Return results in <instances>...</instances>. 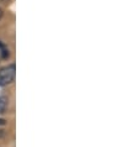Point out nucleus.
Returning a JSON list of instances; mask_svg holds the SVG:
<instances>
[{
    "instance_id": "1",
    "label": "nucleus",
    "mask_w": 138,
    "mask_h": 147,
    "mask_svg": "<svg viewBox=\"0 0 138 147\" xmlns=\"http://www.w3.org/2000/svg\"><path fill=\"white\" fill-rule=\"evenodd\" d=\"M15 64H10L0 71V87H5L15 79Z\"/></svg>"
},
{
    "instance_id": "2",
    "label": "nucleus",
    "mask_w": 138,
    "mask_h": 147,
    "mask_svg": "<svg viewBox=\"0 0 138 147\" xmlns=\"http://www.w3.org/2000/svg\"><path fill=\"white\" fill-rule=\"evenodd\" d=\"M7 108V98L1 95L0 96V114H4Z\"/></svg>"
},
{
    "instance_id": "3",
    "label": "nucleus",
    "mask_w": 138,
    "mask_h": 147,
    "mask_svg": "<svg viewBox=\"0 0 138 147\" xmlns=\"http://www.w3.org/2000/svg\"><path fill=\"white\" fill-rule=\"evenodd\" d=\"M0 56H1V58H7L9 57V50L5 47V45L3 42H0Z\"/></svg>"
},
{
    "instance_id": "4",
    "label": "nucleus",
    "mask_w": 138,
    "mask_h": 147,
    "mask_svg": "<svg viewBox=\"0 0 138 147\" xmlns=\"http://www.w3.org/2000/svg\"><path fill=\"white\" fill-rule=\"evenodd\" d=\"M0 3H3V4H9L10 0H0Z\"/></svg>"
},
{
    "instance_id": "5",
    "label": "nucleus",
    "mask_w": 138,
    "mask_h": 147,
    "mask_svg": "<svg viewBox=\"0 0 138 147\" xmlns=\"http://www.w3.org/2000/svg\"><path fill=\"white\" fill-rule=\"evenodd\" d=\"M3 15H4V11H3V9H1V7H0V20H1Z\"/></svg>"
},
{
    "instance_id": "6",
    "label": "nucleus",
    "mask_w": 138,
    "mask_h": 147,
    "mask_svg": "<svg viewBox=\"0 0 138 147\" xmlns=\"http://www.w3.org/2000/svg\"><path fill=\"white\" fill-rule=\"evenodd\" d=\"M0 125H5V120H4V119H0Z\"/></svg>"
}]
</instances>
